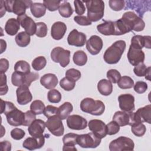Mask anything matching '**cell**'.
Here are the masks:
<instances>
[{
	"label": "cell",
	"instance_id": "7bdbcfd3",
	"mask_svg": "<svg viewBox=\"0 0 151 151\" xmlns=\"http://www.w3.org/2000/svg\"><path fill=\"white\" fill-rule=\"evenodd\" d=\"M47 64L46 58L44 56H39L36 57L32 61L31 65L34 70L40 71L43 69Z\"/></svg>",
	"mask_w": 151,
	"mask_h": 151
},
{
	"label": "cell",
	"instance_id": "d4e9b609",
	"mask_svg": "<svg viewBox=\"0 0 151 151\" xmlns=\"http://www.w3.org/2000/svg\"><path fill=\"white\" fill-rule=\"evenodd\" d=\"M45 143V136H42L40 137L36 138L29 137L27 138L22 143V146L29 150H33L42 147Z\"/></svg>",
	"mask_w": 151,
	"mask_h": 151
},
{
	"label": "cell",
	"instance_id": "8fae6325",
	"mask_svg": "<svg viewBox=\"0 0 151 151\" xmlns=\"http://www.w3.org/2000/svg\"><path fill=\"white\" fill-rule=\"evenodd\" d=\"M45 123L46 127L52 134L61 136L64 134V127L62 119L57 114L48 117Z\"/></svg>",
	"mask_w": 151,
	"mask_h": 151
},
{
	"label": "cell",
	"instance_id": "c3c4849f",
	"mask_svg": "<svg viewBox=\"0 0 151 151\" xmlns=\"http://www.w3.org/2000/svg\"><path fill=\"white\" fill-rule=\"evenodd\" d=\"M109 6L115 11H120L124 8L125 1L123 0H110L109 1Z\"/></svg>",
	"mask_w": 151,
	"mask_h": 151
},
{
	"label": "cell",
	"instance_id": "2e32d148",
	"mask_svg": "<svg viewBox=\"0 0 151 151\" xmlns=\"http://www.w3.org/2000/svg\"><path fill=\"white\" fill-rule=\"evenodd\" d=\"M17 20L20 24V25L24 28L25 31L30 36L35 34L37 29V24L30 17L24 14L21 16L17 17Z\"/></svg>",
	"mask_w": 151,
	"mask_h": 151
},
{
	"label": "cell",
	"instance_id": "7dc6e473",
	"mask_svg": "<svg viewBox=\"0 0 151 151\" xmlns=\"http://www.w3.org/2000/svg\"><path fill=\"white\" fill-rule=\"evenodd\" d=\"M37 24V29L35 35L38 37H44L47 34L48 28L47 25L42 22H38Z\"/></svg>",
	"mask_w": 151,
	"mask_h": 151
},
{
	"label": "cell",
	"instance_id": "bcb514c9",
	"mask_svg": "<svg viewBox=\"0 0 151 151\" xmlns=\"http://www.w3.org/2000/svg\"><path fill=\"white\" fill-rule=\"evenodd\" d=\"M61 1L58 0H44L43 4L46 8L50 11H55L58 9L61 4Z\"/></svg>",
	"mask_w": 151,
	"mask_h": 151
},
{
	"label": "cell",
	"instance_id": "f35d334b",
	"mask_svg": "<svg viewBox=\"0 0 151 151\" xmlns=\"http://www.w3.org/2000/svg\"><path fill=\"white\" fill-rule=\"evenodd\" d=\"M117 83L118 87L122 89L131 88L134 86L133 80L131 77L126 76L120 77Z\"/></svg>",
	"mask_w": 151,
	"mask_h": 151
},
{
	"label": "cell",
	"instance_id": "4fadbf2b",
	"mask_svg": "<svg viewBox=\"0 0 151 151\" xmlns=\"http://www.w3.org/2000/svg\"><path fill=\"white\" fill-rule=\"evenodd\" d=\"M88 129L96 136L100 139H103L107 135L106 125L101 120L93 119L89 121Z\"/></svg>",
	"mask_w": 151,
	"mask_h": 151
},
{
	"label": "cell",
	"instance_id": "9a60e30c",
	"mask_svg": "<svg viewBox=\"0 0 151 151\" xmlns=\"http://www.w3.org/2000/svg\"><path fill=\"white\" fill-rule=\"evenodd\" d=\"M86 35L83 32H78L77 29H73L68 34L67 42L70 45L78 47H83L86 43Z\"/></svg>",
	"mask_w": 151,
	"mask_h": 151
},
{
	"label": "cell",
	"instance_id": "6125c7cd",
	"mask_svg": "<svg viewBox=\"0 0 151 151\" xmlns=\"http://www.w3.org/2000/svg\"><path fill=\"white\" fill-rule=\"evenodd\" d=\"M9 68V61L6 58L0 59V71L1 73H5Z\"/></svg>",
	"mask_w": 151,
	"mask_h": 151
},
{
	"label": "cell",
	"instance_id": "484cf974",
	"mask_svg": "<svg viewBox=\"0 0 151 151\" xmlns=\"http://www.w3.org/2000/svg\"><path fill=\"white\" fill-rule=\"evenodd\" d=\"M67 31V26L61 21L54 22L51 28V35L55 40H60L63 38Z\"/></svg>",
	"mask_w": 151,
	"mask_h": 151
},
{
	"label": "cell",
	"instance_id": "b9f144b4",
	"mask_svg": "<svg viewBox=\"0 0 151 151\" xmlns=\"http://www.w3.org/2000/svg\"><path fill=\"white\" fill-rule=\"evenodd\" d=\"M60 87L64 90L71 91L75 87L76 81L65 76L60 80Z\"/></svg>",
	"mask_w": 151,
	"mask_h": 151
},
{
	"label": "cell",
	"instance_id": "003e7915",
	"mask_svg": "<svg viewBox=\"0 0 151 151\" xmlns=\"http://www.w3.org/2000/svg\"><path fill=\"white\" fill-rule=\"evenodd\" d=\"M145 78L149 81H150V67H148L146 70V74L145 75Z\"/></svg>",
	"mask_w": 151,
	"mask_h": 151
},
{
	"label": "cell",
	"instance_id": "f6af8a7d",
	"mask_svg": "<svg viewBox=\"0 0 151 151\" xmlns=\"http://www.w3.org/2000/svg\"><path fill=\"white\" fill-rule=\"evenodd\" d=\"M106 76L109 80L114 84L117 83L121 77L120 73L116 69H110L107 71Z\"/></svg>",
	"mask_w": 151,
	"mask_h": 151
},
{
	"label": "cell",
	"instance_id": "60d3db41",
	"mask_svg": "<svg viewBox=\"0 0 151 151\" xmlns=\"http://www.w3.org/2000/svg\"><path fill=\"white\" fill-rule=\"evenodd\" d=\"M45 108V107L44 103L39 100L33 101L30 105V110L36 115L42 114L44 113Z\"/></svg>",
	"mask_w": 151,
	"mask_h": 151
},
{
	"label": "cell",
	"instance_id": "db71d44e",
	"mask_svg": "<svg viewBox=\"0 0 151 151\" xmlns=\"http://www.w3.org/2000/svg\"><path fill=\"white\" fill-rule=\"evenodd\" d=\"M0 90L1 96L6 94L8 91V87L6 84V76L5 73H1Z\"/></svg>",
	"mask_w": 151,
	"mask_h": 151
},
{
	"label": "cell",
	"instance_id": "9f6ffc18",
	"mask_svg": "<svg viewBox=\"0 0 151 151\" xmlns=\"http://www.w3.org/2000/svg\"><path fill=\"white\" fill-rule=\"evenodd\" d=\"M147 67L143 63H141L137 65L134 67L133 68V71L134 73L138 77H143L145 76L146 70H147Z\"/></svg>",
	"mask_w": 151,
	"mask_h": 151
},
{
	"label": "cell",
	"instance_id": "d6986e66",
	"mask_svg": "<svg viewBox=\"0 0 151 151\" xmlns=\"http://www.w3.org/2000/svg\"><path fill=\"white\" fill-rule=\"evenodd\" d=\"M5 116L8 124L11 126H19L22 125L24 119V113L18 110L17 107L9 111Z\"/></svg>",
	"mask_w": 151,
	"mask_h": 151
},
{
	"label": "cell",
	"instance_id": "816d5d0a",
	"mask_svg": "<svg viewBox=\"0 0 151 151\" xmlns=\"http://www.w3.org/2000/svg\"><path fill=\"white\" fill-rule=\"evenodd\" d=\"M1 114L4 113L5 115L9 111H11V110L16 107L12 102L8 101H4L2 99H1Z\"/></svg>",
	"mask_w": 151,
	"mask_h": 151
},
{
	"label": "cell",
	"instance_id": "6da1fadb",
	"mask_svg": "<svg viewBox=\"0 0 151 151\" xmlns=\"http://www.w3.org/2000/svg\"><path fill=\"white\" fill-rule=\"evenodd\" d=\"M126 47L124 40H118L111 44L104 52L103 58L109 64H117L120 60Z\"/></svg>",
	"mask_w": 151,
	"mask_h": 151
},
{
	"label": "cell",
	"instance_id": "d6a6232c",
	"mask_svg": "<svg viewBox=\"0 0 151 151\" xmlns=\"http://www.w3.org/2000/svg\"><path fill=\"white\" fill-rule=\"evenodd\" d=\"M46 7L44 4L40 2L32 3L30 7V10L34 17L40 18L43 17L46 12Z\"/></svg>",
	"mask_w": 151,
	"mask_h": 151
},
{
	"label": "cell",
	"instance_id": "8d00e7d4",
	"mask_svg": "<svg viewBox=\"0 0 151 151\" xmlns=\"http://www.w3.org/2000/svg\"><path fill=\"white\" fill-rule=\"evenodd\" d=\"M60 15L64 18H69L73 13V9L70 4L67 1H63L58 8Z\"/></svg>",
	"mask_w": 151,
	"mask_h": 151
},
{
	"label": "cell",
	"instance_id": "83f0119b",
	"mask_svg": "<svg viewBox=\"0 0 151 151\" xmlns=\"http://www.w3.org/2000/svg\"><path fill=\"white\" fill-rule=\"evenodd\" d=\"M58 82L57 76L52 73H47L42 76L40 79V83L47 89H53Z\"/></svg>",
	"mask_w": 151,
	"mask_h": 151
},
{
	"label": "cell",
	"instance_id": "5bb4252c",
	"mask_svg": "<svg viewBox=\"0 0 151 151\" xmlns=\"http://www.w3.org/2000/svg\"><path fill=\"white\" fill-rule=\"evenodd\" d=\"M67 125L71 129L80 130L86 128L87 121L80 115L73 114L67 118Z\"/></svg>",
	"mask_w": 151,
	"mask_h": 151
},
{
	"label": "cell",
	"instance_id": "e575fe53",
	"mask_svg": "<svg viewBox=\"0 0 151 151\" xmlns=\"http://www.w3.org/2000/svg\"><path fill=\"white\" fill-rule=\"evenodd\" d=\"M122 18L114 21V35H121L130 32Z\"/></svg>",
	"mask_w": 151,
	"mask_h": 151
},
{
	"label": "cell",
	"instance_id": "94428289",
	"mask_svg": "<svg viewBox=\"0 0 151 151\" xmlns=\"http://www.w3.org/2000/svg\"><path fill=\"white\" fill-rule=\"evenodd\" d=\"M58 108L52 105H48L45 107L43 114L47 118L57 114Z\"/></svg>",
	"mask_w": 151,
	"mask_h": 151
},
{
	"label": "cell",
	"instance_id": "4316f807",
	"mask_svg": "<svg viewBox=\"0 0 151 151\" xmlns=\"http://www.w3.org/2000/svg\"><path fill=\"white\" fill-rule=\"evenodd\" d=\"M78 134L69 133L64 136L63 137V150H77L75 145H77V137Z\"/></svg>",
	"mask_w": 151,
	"mask_h": 151
},
{
	"label": "cell",
	"instance_id": "f907efd6",
	"mask_svg": "<svg viewBox=\"0 0 151 151\" xmlns=\"http://www.w3.org/2000/svg\"><path fill=\"white\" fill-rule=\"evenodd\" d=\"M36 119V114L31 110L27 111L24 113V119L22 126H29Z\"/></svg>",
	"mask_w": 151,
	"mask_h": 151
},
{
	"label": "cell",
	"instance_id": "5b68a950",
	"mask_svg": "<svg viewBox=\"0 0 151 151\" xmlns=\"http://www.w3.org/2000/svg\"><path fill=\"white\" fill-rule=\"evenodd\" d=\"M121 18L130 31L140 32L143 31L145 27L143 20L133 11L124 12Z\"/></svg>",
	"mask_w": 151,
	"mask_h": 151
},
{
	"label": "cell",
	"instance_id": "3957f363",
	"mask_svg": "<svg viewBox=\"0 0 151 151\" xmlns=\"http://www.w3.org/2000/svg\"><path fill=\"white\" fill-rule=\"evenodd\" d=\"M80 109L85 113L94 116H100L105 110V105L101 100H95L92 98L84 99L80 103Z\"/></svg>",
	"mask_w": 151,
	"mask_h": 151
},
{
	"label": "cell",
	"instance_id": "cb8c5ba5",
	"mask_svg": "<svg viewBox=\"0 0 151 151\" xmlns=\"http://www.w3.org/2000/svg\"><path fill=\"white\" fill-rule=\"evenodd\" d=\"M130 45L140 50H142L143 47L150 49L151 48V37L149 35H134L131 39Z\"/></svg>",
	"mask_w": 151,
	"mask_h": 151
},
{
	"label": "cell",
	"instance_id": "1f68e13d",
	"mask_svg": "<svg viewBox=\"0 0 151 151\" xmlns=\"http://www.w3.org/2000/svg\"><path fill=\"white\" fill-rule=\"evenodd\" d=\"M73 107L71 103L65 102L58 108L57 115L62 119H66L73 111Z\"/></svg>",
	"mask_w": 151,
	"mask_h": 151
},
{
	"label": "cell",
	"instance_id": "11a10c76",
	"mask_svg": "<svg viewBox=\"0 0 151 151\" xmlns=\"http://www.w3.org/2000/svg\"><path fill=\"white\" fill-rule=\"evenodd\" d=\"M134 90L138 94H143L147 89V84L146 82L142 81H139L134 85Z\"/></svg>",
	"mask_w": 151,
	"mask_h": 151
},
{
	"label": "cell",
	"instance_id": "30bf717a",
	"mask_svg": "<svg viewBox=\"0 0 151 151\" xmlns=\"http://www.w3.org/2000/svg\"><path fill=\"white\" fill-rule=\"evenodd\" d=\"M101 139L96 136L94 133L78 134L77 145L83 148H96L101 143Z\"/></svg>",
	"mask_w": 151,
	"mask_h": 151
},
{
	"label": "cell",
	"instance_id": "d590c367",
	"mask_svg": "<svg viewBox=\"0 0 151 151\" xmlns=\"http://www.w3.org/2000/svg\"><path fill=\"white\" fill-rule=\"evenodd\" d=\"M73 60L76 65L83 66L85 65L87 61V55L84 51L78 50L74 53Z\"/></svg>",
	"mask_w": 151,
	"mask_h": 151
},
{
	"label": "cell",
	"instance_id": "7c38bea8",
	"mask_svg": "<svg viewBox=\"0 0 151 151\" xmlns=\"http://www.w3.org/2000/svg\"><path fill=\"white\" fill-rule=\"evenodd\" d=\"M113 120L117 123L120 126H132L136 123L133 111H117L114 113L113 117Z\"/></svg>",
	"mask_w": 151,
	"mask_h": 151
},
{
	"label": "cell",
	"instance_id": "e7e4bbea",
	"mask_svg": "<svg viewBox=\"0 0 151 151\" xmlns=\"http://www.w3.org/2000/svg\"><path fill=\"white\" fill-rule=\"evenodd\" d=\"M0 4H1V17H2L3 15L5 14V12L6 11V9H5V5H4V1H0Z\"/></svg>",
	"mask_w": 151,
	"mask_h": 151
},
{
	"label": "cell",
	"instance_id": "be15d7a7",
	"mask_svg": "<svg viewBox=\"0 0 151 151\" xmlns=\"http://www.w3.org/2000/svg\"><path fill=\"white\" fill-rule=\"evenodd\" d=\"M1 149L2 151H10L11 150V143L7 141H2L1 142Z\"/></svg>",
	"mask_w": 151,
	"mask_h": 151
},
{
	"label": "cell",
	"instance_id": "603a6c76",
	"mask_svg": "<svg viewBox=\"0 0 151 151\" xmlns=\"http://www.w3.org/2000/svg\"><path fill=\"white\" fill-rule=\"evenodd\" d=\"M17 100L19 104L25 105L32 99V96L29 87L25 86L18 87L16 90Z\"/></svg>",
	"mask_w": 151,
	"mask_h": 151
},
{
	"label": "cell",
	"instance_id": "f5cc1de1",
	"mask_svg": "<svg viewBox=\"0 0 151 151\" xmlns=\"http://www.w3.org/2000/svg\"><path fill=\"white\" fill-rule=\"evenodd\" d=\"M65 76L77 81L81 78V73L79 70L77 69L70 68L67 70L65 72Z\"/></svg>",
	"mask_w": 151,
	"mask_h": 151
},
{
	"label": "cell",
	"instance_id": "f546056e",
	"mask_svg": "<svg viewBox=\"0 0 151 151\" xmlns=\"http://www.w3.org/2000/svg\"><path fill=\"white\" fill-rule=\"evenodd\" d=\"M20 29V24L17 19L12 18L8 19L5 25V31L8 35L13 36L18 33Z\"/></svg>",
	"mask_w": 151,
	"mask_h": 151
},
{
	"label": "cell",
	"instance_id": "681fc988",
	"mask_svg": "<svg viewBox=\"0 0 151 151\" xmlns=\"http://www.w3.org/2000/svg\"><path fill=\"white\" fill-rule=\"evenodd\" d=\"M107 134L113 135L117 133L120 130V126L115 121L113 120L106 124Z\"/></svg>",
	"mask_w": 151,
	"mask_h": 151
},
{
	"label": "cell",
	"instance_id": "ba28073f",
	"mask_svg": "<svg viewBox=\"0 0 151 151\" xmlns=\"http://www.w3.org/2000/svg\"><path fill=\"white\" fill-rule=\"evenodd\" d=\"M134 143L132 139L126 136H120L112 140L109 144L110 151L133 150Z\"/></svg>",
	"mask_w": 151,
	"mask_h": 151
},
{
	"label": "cell",
	"instance_id": "ffe728a7",
	"mask_svg": "<svg viewBox=\"0 0 151 151\" xmlns=\"http://www.w3.org/2000/svg\"><path fill=\"white\" fill-rule=\"evenodd\" d=\"M119 107L122 111H133L135 110L134 97L130 94H123L118 97Z\"/></svg>",
	"mask_w": 151,
	"mask_h": 151
},
{
	"label": "cell",
	"instance_id": "f1b7e54d",
	"mask_svg": "<svg viewBox=\"0 0 151 151\" xmlns=\"http://www.w3.org/2000/svg\"><path fill=\"white\" fill-rule=\"evenodd\" d=\"M97 29L104 35H114V22L104 21L97 26Z\"/></svg>",
	"mask_w": 151,
	"mask_h": 151
},
{
	"label": "cell",
	"instance_id": "9c48e42d",
	"mask_svg": "<svg viewBox=\"0 0 151 151\" xmlns=\"http://www.w3.org/2000/svg\"><path fill=\"white\" fill-rule=\"evenodd\" d=\"M51 58L54 62L59 63L62 67L64 68L70 63V51L62 47H57L52 50Z\"/></svg>",
	"mask_w": 151,
	"mask_h": 151
},
{
	"label": "cell",
	"instance_id": "7a4b0ae2",
	"mask_svg": "<svg viewBox=\"0 0 151 151\" xmlns=\"http://www.w3.org/2000/svg\"><path fill=\"white\" fill-rule=\"evenodd\" d=\"M87 9V18L91 22H96L104 16V2L101 0L85 1Z\"/></svg>",
	"mask_w": 151,
	"mask_h": 151
},
{
	"label": "cell",
	"instance_id": "277c9868",
	"mask_svg": "<svg viewBox=\"0 0 151 151\" xmlns=\"http://www.w3.org/2000/svg\"><path fill=\"white\" fill-rule=\"evenodd\" d=\"M4 1L6 11L13 12L18 16L25 14L26 9L31 7L33 3L29 0H6Z\"/></svg>",
	"mask_w": 151,
	"mask_h": 151
},
{
	"label": "cell",
	"instance_id": "e0dca14e",
	"mask_svg": "<svg viewBox=\"0 0 151 151\" xmlns=\"http://www.w3.org/2000/svg\"><path fill=\"white\" fill-rule=\"evenodd\" d=\"M103 45L102 39L98 35H93L86 42V48L91 55H97L101 50Z\"/></svg>",
	"mask_w": 151,
	"mask_h": 151
},
{
	"label": "cell",
	"instance_id": "6f0895ef",
	"mask_svg": "<svg viewBox=\"0 0 151 151\" xmlns=\"http://www.w3.org/2000/svg\"><path fill=\"white\" fill-rule=\"evenodd\" d=\"M25 135V132L21 129L15 128L11 131V137L17 140L22 139Z\"/></svg>",
	"mask_w": 151,
	"mask_h": 151
},
{
	"label": "cell",
	"instance_id": "4dcf8cb0",
	"mask_svg": "<svg viewBox=\"0 0 151 151\" xmlns=\"http://www.w3.org/2000/svg\"><path fill=\"white\" fill-rule=\"evenodd\" d=\"M97 89L101 94L107 96L113 91V85L109 80L101 79L97 84Z\"/></svg>",
	"mask_w": 151,
	"mask_h": 151
},
{
	"label": "cell",
	"instance_id": "ac0fdd59",
	"mask_svg": "<svg viewBox=\"0 0 151 151\" xmlns=\"http://www.w3.org/2000/svg\"><path fill=\"white\" fill-rule=\"evenodd\" d=\"M127 57L129 63L132 65L136 66L141 63H143L145 55L142 50L136 48L130 45Z\"/></svg>",
	"mask_w": 151,
	"mask_h": 151
},
{
	"label": "cell",
	"instance_id": "44dd1931",
	"mask_svg": "<svg viewBox=\"0 0 151 151\" xmlns=\"http://www.w3.org/2000/svg\"><path fill=\"white\" fill-rule=\"evenodd\" d=\"M46 127V123L41 119H35L28 128L29 134L34 137L38 138L43 135L45 128Z\"/></svg>",
	"mask_w": 151,
	"mask_h": 151
},
{
	"label": "cell",
	"instance_id": "836d02e7",
	"mask_svg": "<svg viewBox=\"0 0 151 151\" xmlns=\"http://www.w3.org/2000/svg\"><path fill=\"white\" fill-rule=\"evenodd\" d=\"M30 41V35L25 31H21L18 33L15 37V42L17 44L21 47H25L28 45Z\"/></svg>",
	"mask_w": 151,
	"mask_h": 151
},
{
	"label": "cell",
	"instance_id": "7402d4cb",
	"mask_svg": "<svg viewBox=\"0 0 151 151\" xmlns=\"http://www.w3.org/2000/svg\"><path fill=\"white\" fill-rule=\"evenodd\" d=\"M136 123H151V105L148 104L143 107L139 108L134 113Z\"/></svg>",
	"mask_w": 151,
	"mask_h": 151
},
{
	"label": "cell",
	"instance_id": "03108f58",
	"mask_svg": "<svg viewBox=\"0 0 151 151\" xmlns=\"http://www.w3.org/2000/svg\"><path fill=\"white\" fill-rule=\"evenodd\" d=\"M6 48V43L5 40L1 39V54H2Z\"/></svg>",
	"mask_w": 151,
	"mask_h": 151
},
{
	"label": "cell",
	"instance_id": "ab89813d",
	"mask_svg": "<svg viewBox=\"0 0 151 151\" xmlns=\"http://www.w3.org/2000/svg\"><path fill=\"white\" fill-rule=\"evenodd\" d=\"M132 132L137 137L143 136L146 131V127L142 123H135L131 126Z\"/></svg>",
	"mask_w": 151,
	"mask_h": 151
},
{
	"label": "cell",
	"instance_id": "52a82bcc",
	"mask_svg": "<svg viewBox=\"0 0 151 151\" xmlns=\"http://www.w3.org/2000/svg\"><path fill=\"white\" fill-rule=\"evenodd\" d=\"M39 78V74L35 72H30L27 74H23L18 72H14L11 76V82L14 86L20 87L25 86L29 87L31 83Z\"/></svg>",
	"mask_w": 151,
	"mask_h": 151
},
{
	"label": "cell",
	"instance_id": "ee69618b",
	"mask_svg": "<svg viewBox=\"0 0 151 151\" xmlns=\"http://www.w3.org/2000/svg\"><path fill=\"white\" fill-rule=\"evenodd\" d=\"M61 94L56 89H51L47 93V99L50 103H58L61 100Z\"/></svg>",
	"mask_w": 151,
	"mask_h": 151
},
{
	"label": "cell",
	"instance_id": "74e56055",
	"mask_svg": "<svg viewBox=\"0 0 151 151\" xmlns=\"http://www.w3.org/2000/svg\"><path fill=\"white\" fill-rule=\"evenodd\" d=\"M14 70L19 73L27 74L31 72V68L28 63L24 60H19L15 63Z\"/></svg>",
	"mask_w": 151,
	"mask_h": 151
},
{
	"label": "cell",
	"instance_id": "680465c9",
	"mask_svg": "<svg viewBox=\"0 0 151 151\" xmlns=\"http://www.w3.org/2000/svg\"><path fill=\"white\" fill-rule=\"evenodd\" d=\"M74 21L78 25L83 26H87L91 25V22L86 16L77 15L74 17Z\"/></svg>",
	"mask_w": 151,
	"mask_h": 151
},
{
	"label": "cell",
	"instance_id": "8992f818",
	"mask_svg": "<svg viewBox=\"0 0 151 151\" xmlns=\"http://www.w3.org/2000/svg\"><path fill=\"white\" fill-rule=\"evenodd\" d=\"M134 10L141 18L145 12L150 11L151 9V1L150 0H132L126 1L124 9Z\"/></svg>",
	"mask_w": 151,
	"mask_h": 151
},
{
	"label": "cell",
	"instance_id": "91938a15",
	"mask_svg": "<svg viewBox=\"0 0 151 151\" xmlns=\"http://www.w3.org/2000/svg\"><path fill=\"white\" fill-rule=\"evenodd\" d=\"M75 7V12L78 15H82L86 11V8L83 1L79 0H75L74 1Z\"/></svg>",
	"mask_w": 151,
	"mask_h": 151
}]
</instances>
